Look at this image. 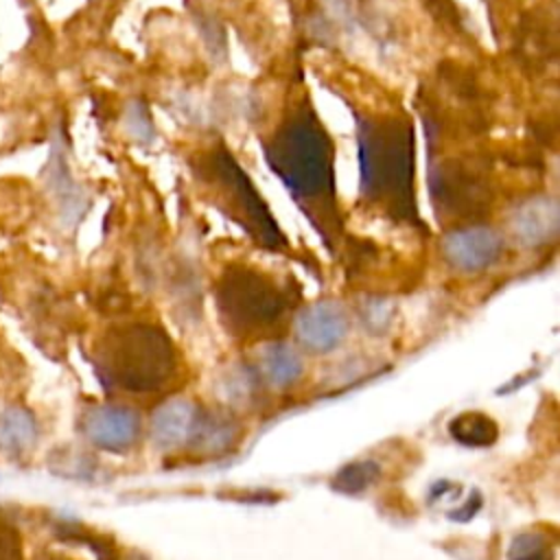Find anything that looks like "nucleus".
I'll use <instances>...</instances> for the list:
<instances>
[{"mask_svg": "<svg viewBox=\"0 0 560 560\" xmlns=\"http://www.w3.org/2000/svg\"><path fill=\"white\" fill-rule=\"evenodd\" d=\"M260 147L269 168L287 186L300 210L326 245L335 247L341 236L335 199V147L315 109L306 101L295 103Z\"/></svg>", "mask_w": 560, "mask_h": 560, "instance_id": "obj_1", "label": "nucleus"}, {"mask_svg": "<svg viewBox=\"0 0 560 560\" xmlns=\"http://www.w3.org/2000/svg\"><path fill=\"white\" fill-rule=\"evenodd\" d=\"M361 199L398 223L422 225L416 203V140L405 114L357 120Z\"/></svg>", "mask_w": 560, "mask_h": 560, "instance_id": "obj_2", "label": "nucleus"}, {"mask_svg": "<svg viewBox=\"0 0 560 560\" xmlns=\"http://www.w3.org/2000/svg\"><path fill=\"white\" fill-rule=\"evenodd\" d=\"M190 168L210 201L238 223L258 245L269 249H282L287 245L265 199L223 142L199 151L192 158Z\"/></svg>", "mask_w": 560, "mask_h": 560, "instance_id": "obj_3", "label": "nucleus"}, {"mask_svg": "<svg viewBox=\"0 0 560 560\" xmlns=\"http://www.w3.org/2000/svg\"><path fill=\"white\" fill-rule=\"evenodd\" d=\"M98 365L107 383L140 394L155 392L171 381L177 368V354L162 328L129 324L105 337Z\"/></svg>", "mask_w": 560, "mask_h": 560, "instance_id": "obj_4", "label": "nucleus"}, {"mask_svg": "<svg viewBox=\"0 0 560 560\" xmlns=\"http://www.w3.org/2000/svg\"><path fill=\"white\" fill-rule=\"evenodd\" d=\"M217 306L230 332L249 337L273 328L287 311V300L260 271L230 267L217 282Z\"/></svg>", "mask_w": 560, "mask_h": 560, "instance_id": "obj_5", "label": "nucleus"}, {"mask_svg": "<svg viewBox=\"0 0 560 560\" xmlns=\"http://www.w3.org/2000/svg\"><path fill=\"white\" fill-rule=\"evenodd\" d=\"M431 195L435 212L470 217L486 203V186L479 175L462 164H442L431 173Z\"/></svg>", "mask_w": 560, "mask_h": 560, "instance_id": "obj_6", "label": "nucleus"}, {"mask_svg": "<svg viewBox=\"0 0 560 560\" xmlns=\"http://www.w3.org/2000/svg\"><path fill=\"white\" fill-rule=\"evenodd\" d=\"M444 258L459 271H481L503 252V236L488 225H466L446 234Z\"/></svg>", "mask_w": 560, "mask_h": 560, "instance_id": "obj_7", "label": "nucleus"}, {"mask_svg": "<svg viewBox=\"0 0 560 560\" xmlns=\"http://www.w3.org/2000/svg\"><path fill=\"white\" fill-rule=\"evenodd\" d=\"M348 332V317L335 302H317L300 311L295 337L313 352H328L341 343Z\"/></svg>", "mask_w": 560, "mask_h": 560, "instance_id": "obj_8", "label": "nucleus"}, {"mask_svg": "<svg viewBox=\"0 0 560 560\" xmlns=\"http://www.w3.org/2000/svg\"><path fill=\"white\" fill-rule=\"evenodd\" d=\"M88 440L107 451H122L138 440L140 418L125 407H96L83 420Z\"/></svg>", "mask_w": 560, "mask_h": 560, "instance_id": "obj_9", "label": "nucleus"}, {"mask_svg": "<svg viewBox=\"0 0 560 560\" xmlns=\"http://www.w3.org/2000/svg\"><path fill=\"white\" fill-rule=\"evenodd\" d=\"M560 210L551 197L525 199L510 217L512 234L523 245H540L558 234Z\"/></svg>", "mask_w": 560, "mask_h": 560, "instance_id": "obj_10", "label": "nucleus"}, {"mask_svg": "<svg viewBox=\"0 0 560 560\" xmlns=\"http://www.w3.org/2000/svg\"><path fill=\"white\" fill-rule=\"evenodd\" d=\"M199 413L195 405L186 400H168L160 409H155L151 420V433L155 444L164 448L182 446L192 442L197 427H199Z\"/></svg>", "mask_w": 560, "mask_h": 560, "instance_id": "obj_11", "label": "nucleus"}, {"mask_svg": "<svg viewBox=\"0 0 560 560\" xmlns=\"http://www.w3.org/2000/svg\"><path fill=\"white\" fill-rule=\"evenodd\" d=\"M260 372L273 385H289L302 374V361L284 343H267L260 352Z\"/></svg>", "mask_w": 560, "mask_h": 560, "instance_id": "obj_12", "label": "nucleus"}, {"mask_svg": "<svg viewBox=\"0 0 560 560\" xmlns=\"http://www.w3.org/2000/svg\"><path fill=\"white\" fill-rule=\"evenodd\" d=\"M451 435L466 446H490L497 440V422L479 411H468L451 422Z\"/></svg>", "mask_w": 560, "mask_h": 560, "instance_id": "obj_13", "label": "nucleus"}, {"mask_svg": "<svg viewBox=\"0 0 560 560\" xmlns=\"http://www.w3.org/2000/svg\"><path fill=\"white\" fill-rule=\"evenodd\" d=\"M508 560H553V545L545 534H518L508 551Z\"/></svg>", "mask_w": 560, "mask_h": 560, "instance_id": "obj_14", "label": "nucleus"}, {"mask_svg": "<svg viewBox=\"0 0 560 560\" xmlns=\"http://www.w3.org/2000/svg\"><path fill=\"white\" fill-rule=\"evenodd\" d=\"M35 433V424L31 422L28 416L24 413H4L0 416V444L2 446H20V444H28L31 438Z\"/></svg>", "mask_w": 560, "mask_h": 560, "instance_id": "obj_15", "label": "nucleus"}, {"mask_svg": "<svg viewBox=\"0 0 560 560\" xmlns=\"http://www.w3.org/2000/svg\"><path fill=\"white\" fill-rule=\"evenodd\" d=\"M378 475L376 464L372 462H359V464H350L343 470H339V475L332 479V486L341 492H359L365 486H370Z\"/></svg>", "mask_w": 560, "mask_h": 560, "instance_id": "obj_16", "label": "nucleus"}]
</instances>
